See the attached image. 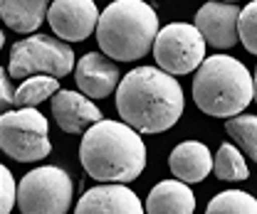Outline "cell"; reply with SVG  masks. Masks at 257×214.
Here are the masks:
<instances>
[{
    "mask_svg": "<svg viewBox=\"0 0 257 214\" xmlns=\"http://www.w3.org/2000/svg\"><path fill=\"white\" fill-rule=\"evenodd\" d=\"M183 89L178 79L161 66H136L124 74L116 89V111L141 136L173 128L183 116Z\"/></svg>",
    "mask_w": 257,
    "mask_h": 214,
    "instance_id": "obj_1",
    "label": "cell"
},
{
    "mask_svg": "<svg viewBox=\"0 0 257 214\" xmlns=\"http://www.w3.org/2000/svg\"><path fill=\"white\" fill-rule=\"evenodd\" d=\"M84 172L104 184L134 182L146 168V146L139 130L124 121H99L79 143Z\"/></svg>",
    "mask_w": 257,
    "mask_h": 214,
    "instance_id": "obj_2",
    "label": "cell"
},
{
    "mask_svg": "<svg viewBox=\"0 0 257 214\" xmlns=\"http://www.w3.org/2000/svg\"><path fill=\"white\" fill-rule=\"evenodd\" d=\"M159 32V15L146 0H114L101 10L96 42L109 60L136 62L154 50Z\"/></svg>",
    "mask_w": 257,
    "mask_h": 214,
    "instance_id": "obj_3",
    "label": "cell"
},
{
    "mask_svg": "<svg viewBox=\"0 0 257 214\" xmlns=\"http://www.w3.org/2000/svg\"><path fill=\"white\" fill-rule=\"evenodd\" d=\"M193 101L213 118H235L255 101V79L235 57L213 54L193 76Z\"/></svg>",
    "mask_w": 257,
    "mask_h": 214,
    "instance_id": "obj_4",
    "label": "cell"
},
{
    "mask_svg": "<svg viewBox=\"0 0 257 214\" xmlns=\"http://www.w3.org/2000/svg\"><path fill=\"white\" fill-rule=\"evenodd\" d=\"M0 148L18 162H37L52 153L50 123L37 108H10L0 116Z\"/></svg>",
    "mask_w": 257,
    "mask_h": 214,
    "instance_id": "obj_5",
    "label": "cell"
},
{
    "mask_svg": "<svg viewBox=\"0 0 257 214\" xmlns=\"http://www.w3.org/2000/svg\"><path fill=\"white\" fill-rule=\"evenodd\" d=\"M74 52L60 37L50 34H32L13 44L8 72L10 76L28 79L32 74H47V76H67L74 69Z\"/></svg>",
    "mask_w": 257,
    "mask_h": 214,
    "instance_id": "obj_6",
    "label": "cell"
},
{
    "mask_svg": "<svg viewBox=\"0 0 257 214\" xmlns=\"http://www.w3.org/2000/svg\"><path fill=\"white\" fill-rule=\"evenodd\" d=\"M72 197L74 182L57 165L35 168L18 182L20 214H67Z\"/></svg>",
    "mask_w": 257,
    "mask_h": 214,
    "instance_id": "obj_7",
    "label": "cell"
},
{
    "mask_svg": "<svg viewBox=\"0 0 257 214\" xmlns=\"http://www.w3.org/2000/svg\"><path fill=\"white\" fill-rule=\"evenodd\" d=\"M205 47H208V42L203 40V34L195 25L171 22V25L161 28L151 52L163 72L181 76V74H191V72L200 69V64L208 60Z\"/></svg>",
    "mask_w": 257,
    "mask_h": 214,
    "instance_id": "obj_8",
    "label": "cell"
},
{
    "mask_svg": "<svg viewBox=\"0 0 257 214\" xmlns=\"http://www.w3.org/2000/svg\"><path fill=\"white\" fill-rule=\"evenodd\" d=\"M99 8L94 0H52L47 22L62 42H84L99 25Z\"/></svg>",
    "mask_w": 257,
    "mask_h": 214,
    "instance_id": "obj_9",
    "label": "cell"
},
{
    "mask_svg": "<svg viewBox=\"0 0 257 214\" xmlns=\"http://www.w3.org/2000/svg\"><path fill=\"white\" fill-rule=\"evenodd\" d=\"M240 12L235 2L210 0L198 8L193 25L200 30L203 40L215 50H232L240 42Z\"/></svg>",
    "mask_w": 257,
    "mask_h": 214,
    "instance_id": "obj_10",
    "label": "cell"
},
{
    "mask_svg": "<svg viewBox=\"0 0 257 214\" xmlns=\"http://www.w3.org/2000/svg\"><path fill=\"white\" fill-rule=\"evenodd\" d=\"M121 74L116 62L109 60L104 52H87L74 66L77 89L89 98H106L119 89Z\"/></svg>",
    "mask_w": 257,
    "mask_h": 214,
    "instance_id": "obj_11",
    "label": "cell"
},
{
    "mask_svg": "<svg viewBox=\"0 0 257 214\" xmlns=\"http://www.w3.org/2000/svg\"><path fill=\"white\" fill-rule=\"evenodd\" d=\"M52 106V118L62 128L64 133H87L92 126H96L101 118V111L89 96L82 92H69V89H60L50 98Z\"/></svg>",
    "mask_w": 257,
    "mask_h": 214,
    "instance_id": "obj_12",
    "label": "cell"
},
{
    "mask_svg": "<svg viewBox=\"0 0 257 214\" xmlns=\"http://www.w3.org/2000/svg\"><path fill=\"white\" fill-rule=\"evenodd\" d=\"M74 214H146V207L126 184H96L79 197Z\"/></svg>",
    "mask_w": 257,
    "mask_h": 214,
    "instance_id": "obj_13",
    "label": "cell"
},
{
    "mask_svg": "<svg viewBox=\"0 0 257 214\" xmlns=\"http://www.w3.org/2000/svg\"><path fill=\"white\" fill-rule=\"evenodd\" d=\"M213 162H215L213 153L200 140H183L168 155L171 175L186 184L203 182L213 172Z\"/></svg>",
    "mask_w": 257,
    "mask_h": 214,
    "instance_id": "obj_14",
    "label": "cell"
},
{
    "mask_svg": "<svg viewBox=\"0 0 257 214\" xmlns=\"http://www.w3.org/2000/svg\"><path fill=\"white\" fill-rule=\"evenodd\" d=\"M146 214H193L195 194L181 180H161L146 197Z\"/></svg>",
    "mask_w": 257,
    "mask_h": 214,
    "instance_id": "obj_15",
    "label": "cell"
},
{
    "mask_svg": "<svg viewBox=\"0 0 257 214\" xmlns=\"http://www.w3.org/2000/svg\"><path fill=\"white\" fill-rule=\"evenodd\" d=\"M50 5V0H0V18L13 32L30 34L47 20Z\"/></svg>",
    "mask_w": 257,
    "mask_h": 214,
    "instance_id": "obj_16",
    "label": "cell"
},
{
    "mask_svg": "<svg viewBox=\"0 0 257 214\" xmlns=\"http://www.w3.org/2000/svg\"><path fill=\"white\" fill-rule=\"evenodd\" d=\"M60 92V79L57 76H47V74H37V76H28L23 79V84L15 89V108H35L42 101L52 98Z\"/></svg>",
    "mask_w": 257,
    "mask_h": 214,
    "instance_id": "obj_17",
    "label": "cell"
},
{
    "mask_svg": "<svg viewBox=\"0 0 257 214\" xmlns=\"http://www.w3.org/2000/svg\"><path fill=\"white\" fill-rule=\"evenodd\" d=\"M213 172L218 180L225 182H242L250 178V170H247V160L242 150L235 146V143H223L215 153V162H213Z\"/></svg>",
    "mask_w": 257,
    "mask_h": 214,
    "instance_id": "obj_18",
    "label": "cell"
},
{
    "mask_svg": "<svg viewBox=\"0 0 257 214\" xmlns=\"http://www.w3.org/2000/svg\"><path fill=\"white\" fill-rule=\"evenodd\" d=\"M205 214H257V200L242 190H225L208 202Z\"/></svg>",
    "mask_w": 257,
    "mask_h": 214,
    "instance_id": "obj_19",
    "label": "cell"
},
{
    "mask_svg": "<svg viewBox=\"0 0 257 214\" xmlns=\"http://www.w3.org/2000/svg\"><path fill=\"white\" fill-rule=\"evenodd\" d=\"M225 133L232 138V143L242 153L250 155L252 160H257V116L240 114V116L230 118L225 123Z\"/></svg>",
    "mask_w": 257,
    "mask_h": 214,
    "instance_id": "obj_20",
    "label": "cell"
},
{
    "mask_svg": "<svg viewBox=\"0 0 257 214\" xmlns=\"http://www.w3.org/2000/svg\"><path fill=\"white\" fill-rule=\"evenodd\" d=\"M240 42L257 57V0H250L240 12Z\"/></svg>",
    "mask_w": 257,
    "mask_h": 214,
    "instance_id": "obj_21",
    "label": "cell"
},
{
    "mask_svg": "<svg viewBox=\"0 0 257 214\" xmlns=\"http://www.w3.org/2000/svg\"><path fill=\"white\" fill-rule=\"evenodd\" d=\"M0 214H10L13 207L18 204V184H15V178L13 172L3 165L0 168Z\"/></svg>",
    "mask_w": 257,
    "mask_h": 214,
    "instance_id": "obj_22",
    "label": "cell"
},
{
    "mask_svg": "<svg viewBox=\"0 0 257 214\" xmlns=\"http://www.w3.org/2000/svg\"><path fill=\"white\" fill-rule=\"evenodd\" d=\"M0 89H3L0 101H3V106H5V111H8V106L15 101V92H10V86H8V69H3V74H0Z\"/></svg>",
    "mask_w": 257,
    "mask_h": 214,
    "instance_id": "obj_23",
    "label": "cell"
},
{
    "mask_svg": "<svg viewBox=\"0 0 257 214\" xmlns=\"http://www.w3.org/2000/svg\"><path fill=\"white\" fill-rule=\"evenodd\" d=\"M252 79H255V104H257V66H255V74H252Z\"/></svg>",
    "mask_w": 257,
    "mask_h": 214,
    "instance_id": "obj_24",
    "label": "cell"
},
{
    "mask_svg": "<svg viewBox=\"0 0 257 214\" xmlns=\"http://www.w3.org/2000/svg\"><path fill=\"white\" fill-rule=\"evenodd\" d=\"M220 2H240V0H220Z\"/></svg>",
    "mask_w": 257,
    "mask_h": 214,
    "instance_id": "obj_25",
    "label": "cell"
}]
</instances>
